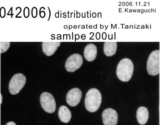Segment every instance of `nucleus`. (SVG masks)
<instances>
[{
  "instance_id": "1",
  "label": "nucleus",
  "mask_w": 160,
  "mask_h": 125,
  "mask_svg": "<svg viewBox=\"0 0 160 125\" xmlns=\"http://www.w3.org/2000/svg\"><path fill=\"white\" fill-rule=\"evenodd\" d=\"M134 64L129 58L123 59L118 64L116 75L119 80L123 82L129 81L133 75Z\"/></svg>"
},
{
  "instance_id": "2",
  "label": "nucleus",
  "mask_w": 160,
  "mask_h": 125,
  "mask_svg": "<svg viewBox=\"0 0 160 125\" xmlns=\"http://www.w3.org/2000/svg\"><path fill=\"white\" fill-rule=\"evenodd\" d=\"M101 94L98 89L92 88L88 91L85 99V105L87 110L91 113L96 112L102 103Z\"/></svg>"
},
{
  "instance_id": "3",
  "label": "nucleus",
  "mask_w": 160,
  "mask_h": 125,
  "mask_svg": "<svg viewBox=\"0 0 160 125\" xmlns=\"http://www.w3.org/2000/svg\"><path fill=\"white\" fill-rule=\"evenodd\" d=\"M160 60L159 50H155L149 55L147 64V70L149 75L156 76L159 74Z\"/></svg>"
},
{
  "instance_id": "4",
  "label": "nucleus",
  "mask_w": 160,
  "mask_h": 125,
  "mask_svg": "<svg viewBox=\"0 0 160 125\" xmlns=\"http://www.w3.org/2000/svg\"><path fill=\"white\" fill-rule=\"evenodd\" d=\"M26 82V78L22 73L15 74L9 84V90L11 94L16 95L24 87Z\"/></svg>"
},
{
  "instance_id": "5",
  "label": "nucleus",
  "mask_w": 160,
  "mask_h": 125,
  "mask_svg": "<svg viewBox=\"0 0 160 125\" xmlns=\"http://www.w3.org/2000/svg\"><path fill=\"white\" fill-rule=\"evenodd\" d=\"M40 104L45 112L53 113L56 110V102L53 95L48 92H44L40 97Z\"/></svg>"
},
{
  "instance_id": "6",
  "label": "nucleus",
  "mask_w": 160,
  "mask_h": 125,
  "mask_svg": "<svg viewBox=\"0 0 160 125\" xmlns=\"http://www.w3.org/2000/svg\"><path fill=\"white\" fill-rule=\"evenodd\" d=\"M83 62L82 57L79 54H74L68 58L65 63L67 71L73 72L82 67Z\"/></svg>"
},
{
  "instance_id": "7",
  "label": "nucleus",
  "mask_w": 160,
  "mask_h": 125,
  "mask_svg": "<svg viewBox=\"0 0 160 125\" xmlns=\"http://www.w3.org/2000/svg\"><path fill=\"white\" fill-rule=\"evenodd\" d=\"M82 92L78 88H74L68 91L66 96V100L68 105L71 107L77 106L81 101Z\"/></svg>"
},
{
  "instance_id": "8",
  "label": "nucleus",
  "mask_w": 160,
  "mask_h": 125,
  "mask_svg": "<svg viewBox=\"0 0 160 125\" xmlns=\"http://www.w3.org/2000/svg\"><path fill=\"white\" fill-rule=\"evenodd\" d=\"M102 119L104 125H116L118 121V115L114 109L107 108L102 113Z\"/></svg>"
},
{
  "instance_id": "9",
  "label": "nucleus",
  "mask_w": 160,
  "mask_h": 125,
  "mask_svg": "<svg viewBox=\"0 0 160 125\" xmlns=\"http://www.w3.org/2000/svg\"><path fill=\"white\" fill-rule=\"evenodd\" d=\"M60 45V42H42V51L45 55L50 57L56 53Z\"/></svg>"
},
{
  "instance_id": "10",
  "label": "nucleus",
  "mask_w": 160,
  "mask_h": 125,
  "mask_svg": "<svg viewBox=\"0 0 160 125\" xmlns=\"http://www.w3.org/2000/svg\"><path fill=\"white\" fill-rule=\"evenodd\" d=\"M97 53L98 49L96 46L92 43L87 45L84 50L85 58L88 62H92L95 59Z\"/></svg>"
},
{
  "instance_id": "11",
  "label": "nucleus",
  "mask_w": 160,
  "mask_h": 125,
  "mask_svg": "<svg viewBox=\"0 0 160 125\" xmlns=\"http://www.w3.org/2000/svg\"><path fill=\"white\" fill-rule=\"evenodd\" d=\"M136 118L140 124H146L149 118V112L148 108L144 107H139L136 113Z\"/></svg>"
},
{
  "instance_id": "12",
  "label": "nucleus",
  "mask_w": 160,
  "mask_h": 125,
  "mask_svg": "<svg viewBox=\"0 0 160 125\" xmlns=\"http://www.w3.org/2000/svg\"><path fill=\"white\" fill-rule=\"evenodd\" d=\"M118 44L116 42H105L103 46L105 55L108 57H112L116 53Z\"/></svg>"
},
{
  "instance_id": "13",
  "label": "nucleus",
  "mask_w": 160,
  "mask_h": 125,
  "mask_svg": "<svg viewBox=\"0 0 160 125\" xmlns=\"http://www.w3.org/2000/svg\"><path fill=\"white\" fill-rule=\"evenodd\" d=\"M58 115L60 120L63 123H69L72 118V113L69 109L65 106H62L59 108Z\"/></svg>"
},
{
  "instance_id": "14",
  "label": "nucleus",
  "mask_w": 160,
  "mask_h": 125,
  "mask_svg": "<svg viewBox=\"0 0 160 125\" xmlns=\"http://www.w3.org/2000/svg\"><path fill=\"white\" fill-rule=\"evenodd\" d=\"M10 47V42H0V53L2 54L6 52Z\"/></svg>"
},
{
  "instance_id": "15",
  "label": "nucleus",
  "mask_w": 160,
  "mask_h": 125,
  "mask_svg": "<svg viewBox=\"0 0 160 125\" xmlns=\"http://www.w3.org/2000/svg\"><path fill=\"white\" fill-rule=\"evenodd\" d=\"M6 125H17L16 124L13 122H10Z\"/></svg>"
},
{
  "instance_id": "16",
  "label": "nucleus",
  "mask_w": 160,
  "mask_h": 125,
  "mask_svg": "<svg viewBox=\"0 0 160 125\" xmlns=\"http://www.w3.org/2000/svg\"><path fill=\"white\" fill-rule=\"evenodd\" d=\"M2 102V95H1V103Z\"/></svg>"
},
{
  "instance_id": "17",
  "label": "nucleus",
  "mask_w": 160,
  "mask_h": 125,
  "mask_svg": "<svg viewBox=\"0 0 160 125\" xmlns=\"http://www.w3.org/2000/svg\"><path fill=\"white\" fill-rule=\"evenodd\" d=\"M0 54H1V53H0Z\"/></svg>"
}]
</instances>
